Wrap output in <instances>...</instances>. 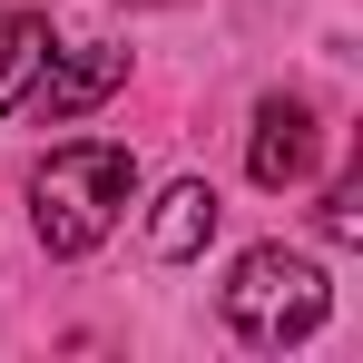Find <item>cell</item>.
I'll return each mask as SVG.
<instances>
[{
  "instance_id": "1",
  "label": "cell",
  "mask_w": 363,
  "mask_h": 363,
  "mask_svg": "<svg viewBox=\"0 0 363 363\" xmlns=\"http://www.w3.org/2000/svg\"><path fill=\"white\" fill-rule=\"evenodd\" d=\"M138 196V157L108 147V138H79V147H50L40 177H30V226L50 255H89V245L118 226V206Z\"/></svg>"
},
{
  "instance_id": "2",
  "label": "cell",
  "mask_w": 363,
  "mask_h": 363,
  "mask_svg": "<svg viewBox=\"0 0 363 363\" xmlns=\"http://www.w3.org/2000/svg\"><path fill=\"white\" fill-rule=\"evenodd\" d=\"M324 265L314 255H285V245H255V255H236V275H226V324H236L245 344H304L314 324H324Z\"/></svg>"
},
{
  "instance_id": "3",
  "label": "cell",
  "mask_w": 363,
  "mask_h": 363,
  "mask_svg": "<svg viewBox=\"0 0 363 363\" xmlns=\"http://www.w3.org/2000/svg\"><path fill=\"white\" fill-rule=\"evenodd\" d=\"M118 79H128V50H69L60 69H50V60L30 69V89H20V108H30L40 128H69L79 108H99V99H108Z\"/></svg>"
},
{
  "instance_id": "4",
  "label": "cell",
  "mask_w": 363,
  "mask_h": 363,
  "mask_svg": "<svg viewBox=\"0 0 363 363\" xmlns=\"http://www.w3.org/2000/svg\"><path fill=\"white\" fill-rule=\"evenodd\" d=\"M245 177L255 186H304L314 177V108H304V99H265V108H255Z\"/></svg>"
},
{
  "instance_id": "5",
  "label": "cell",
  "mask_w": 363,
  "mask_h": 363,
  "mask_svg": "<svg viewBox=\"0 0 363 363\" xmlns=\"http://www.w3.org/2000/svg\"><path fill=\"white\" fill-rule=\"evenodd\" d=\"M216 236V186H196V177H177L167 196H157V226H147V245L167 255V265H186L196 245Z\"/></svg>"
},
{
  "instance_id": "6",
  "label": "cell",
  "mask_w": 363,
  "mask_h": 363,
  "mask_svg": "<svg viewBox=\"0 0 363 363\" xmlns=\"http://www.w3.org/2000/svg\"><path fill=\"white\" fill-rule=\"evenodd\" d=\"M40 60H50V20H40V10H10V20H0V118L20 108V89H30Z\"/></svg>"
},
{
  "instance_id": "7",
  "label": "cell",
  "mask_w": 363,
  "mask_h": 363,
  "mask_svg": "<svg viewBox=\"0 0 363 363\" xmlns=\"http://www.w3.org/2000/svg\"><path fill=\"white\" fill-rule=\"evenodd\" d=\"M324 236H334V245H363V177H344L334 196H324Z\"/></svg>"
}]
</instances>
